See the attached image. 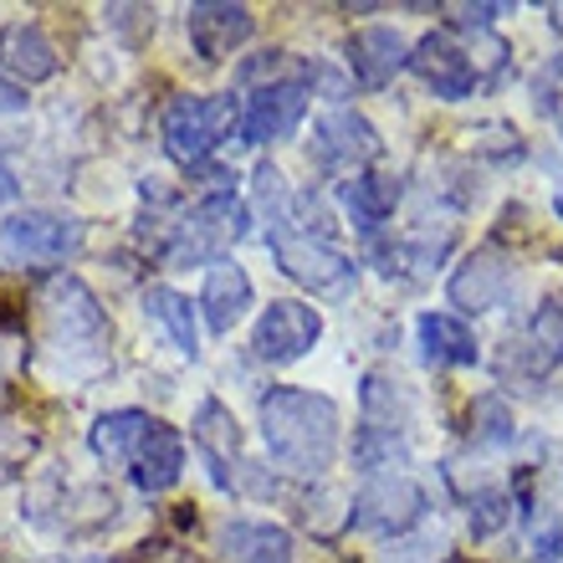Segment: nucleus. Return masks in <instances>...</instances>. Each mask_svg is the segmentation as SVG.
I'll use <instances>...</instances> for the list:
<instances>
[{
  "instance_id": "f257e3e1",
  "label": "nucleus",
  "mask_w": 563,
  "mask_h": 563,
  "mask_svg": "<svg viewBox=\"0 0 563 563\" xmlns=\"http://www.w3.org/2000/svg\"><path fill=\"white\" fill-rule=\"evenodd\" d=\"M262 435L287 472L318 476L339 451V410L312 389H272L262 400Z\"/></svg>"
},
{
  "instance_id": "f03ea898",
  "label": "nucleus",
  "mask_w": 563,
  "mask_h": 563,
  "mask_svg": "<svg viewBox=\"0 0 563 563\" xmlns=\"http://www.w3.org/2000/svg\"><path fill=\"white\" fill-rule=\"evenodd\" d=\"M231 129H241L236 98L216 92V98H175L164 108V148L175 154L185 169L206 164L216 148L231 139Z\"/></svg>"
},
{
  "instance_id": "7ed1b4c3",
  "label": "nucleus",
  "mask_w": 563,
  "mask_h": 563,
  "mask_svg": "<svg viewBox=\"0 0 563 563\" xmlns=\"http://www.w3.org/2000/svg\"><path fill=\"white\" fill-rule=\"evenodd\" d=\"M246 236V206H241L231 190H216L206 195L200 206L185 216L179 225V236L169 241V267H195V262H210V256H221L231 241Z\"/></svg>"
},
{
  "instance_id": "20e7f679",
  "label": "nucleus",
  "mask_w": 563,
  "mask_h": 563,
  "mask_svg": "<svg viewBox=\"0 0 563 563\" xmlns=\"http://www.w3.org/2000/svg\"><path fill=\"white\" fill-rule=\"evenodd\" d=\"M88 236V225L77 216H57V210H21L0 225V246L11 262H26V267H42V262H62L73 256Z\"/></svg>"
},
{
  "instance_id": "39448f33",
  "label": "nucleus",
  "mask_w": 563,
  "mask_h": 563,
  "mask_svg": "<svg viewBox=\"0 0 563 563\" xmlns=\"http://www.w3.org/2000/svg\"><path fill=\"white\" fill-rule=\"evenodd\" d=\"M272 252H277L282 272L302 287H312L318 297H349L354 292V262L339 252V246H328L318 236H292V231H272Z\"/></svg>"
},
{
  "instance_id": "423d86ee",
  "label": "nucleus",
  "mask_w": 563,
  "mask_h": 563,
  "mask_svg": "<svg viewBox=\"0 0 563 563\" xmlns=\"http://www.w3.org/2000/svg\"><path fill=\"white\" fill-rule=\"evenodd\" d=\"M318 339H323V318L308 302H272L252 328V349L267 364H297L302 354H312Z\"/></svg>"
},
{
  "instance_id": "0eeeda50",
  "label": "nucleus",
  "mask_w": 563,
  "mask_h": 563,
  "mask_svg": "<svg viewBox=\"0 0 563 563\" xmlns=\"http://www.w3.org/2000/svg\"><path fill=\"white\" fill-rule=\"evenodd\" d=\"M308 113V82L302 77H272L246 98V113H241V139L246 144H272V139H287Z\"/></svg>"
},
{
  "instance_id": "6e6552de",
  "label": "nucleus",
  "mask_w": 563,
  "mask_h": 563,
  "mask_svg": "<svg viewBox=\"0 0 563 563\" xmlns=\"http://www.w3.org/2000/svg\"><path fill=\"white\" fill-rule=\"evenodd\" d=\"M426 512V492L410 476H374L354 497V522L364 533H405Z\"/></svg>"
},
{
  "instance_id": "1a4fd4ad",
  "label": "nucleus",
  "mask_w": 563,
  "mask_h": 563,
  "mask_svg": "<svg viewBox=\"0 0 563 563\" xmlns=\"http://www.w3.org/2000/svg\"><path fill=\"white\" fill-rule=\"evenodd\" d=\"M312 154L328 169H358V164L379 159V134H374V123L364 113L333 108V113L312 123Z\"/></svg>"
},
{
  "instance_id": "9d476101",
  "label": "nucleus",
  "mask_w": 563,
  "mask_h": 563,
  "mask_svg": "<svg viewBox=\"0 0 563 563\" xmlns=\"http://www.w3.org/2000/svg\"><path fill=\"white\" fill-rule=\"evenodd\" d=\"M185 31H190V46L206 62L231 57L241 42H252L256 15L246 5H225V0H200L185 11Z\"/></svg>"
},
{
  "instance_id": "9b49d317",
  "label": "nucleus",
  "mask_w": 563,
  "mask_h": 563,
  "mask_svg": "<svg viewBox=\"0 0 563 563\" xmlns=\"http://www.w3.org/2000/svg\"><path fill=\"white\" fill-rule=\"evenodd\" d=\"M410 67H416L420 77H426V88L435 92V98H445V103H461V98H472V88L482 82L476 77V62L461 52L445 31H430L426 42L410 52Z\"/></svg>"
},
{
  "instance_id": "f8f14e48",
  "label": "nucleus",
  "mask_w": 563,
  "mask_h": 563,
  "mask_svg": "<svg viewBox=\"0 0 563 563\" xmlns=\"http://www.w3.org/2000/svg\"><path fill=\"white\" fill-rule=\"evenodd\" d=\"M46 318H52V339L57 343H103L108 318L98 308V297L77 277H57L46 287Z\"/></svg>"
},
{
  "instance_id": "ddd939ff",
  "label": "nucleus",
  "mask_w": 563,
  "mask_h": 563,
  "mask_svg": "<svg viewBox=\"0 0 563 563\" xmlns=\"http://www.w3.org/2000/svg\"><path fill=\"white\" fill-rule=\"evenodd\" d=\"M445 292L466 312L497 308V302H507V292H512V262H503V256H492V252L466 256V262L451 272V287H445Z\"/></svg>"
},
{
  "instance_id": "4468645a",
  "label": "nucleus",
  "mask_w": 563,
  "mask_h": 563,
  "mask_svg": "<svg viewBox=\"0 0 563 563\" xmlns=\"http://www.w3.org/2000/svg\"><path fill=\"white\" fill-rule=\"evenodd\" d=\"M129 466H134V482L144 492H169L179 482V472H185V435H179L175 426L154 420V426L144 430V441L134 445Z\"/></svg>"
},
{
  "instance_id": "2eb2a0df",
  "label": "nucleus",
  "mask_w": 563,
  "mask_h": 563,
  "mask_svg": "<svg viewBox=\"0 0 563 563\" xmlns=\"http://www.w3.org/2000/svg\"><path fill=\"white\" fill-rule=\"evenodd\" d=\"M349 67H354V77L364 88H385L400 67H410V46H405L400 31L364 26L349 36Z\"/></svg>"
},
{
  "instance_id": "dca6fc26",
  "label": "nucleus",
  "mask_w": 563,
  "mask_h": 563,
  "mask_svg": "<svg viewBox=\"0 0 563 563\" xmlns=\"http://www.w3.org/2000/svg\"><path fill=\"white\" fill-rule=\"evenodd\" d=\"M195 451L206 456L216 487H231L236 482V466H241V435H236V420L225 410L221 400H206L200 416H195Z\"/></svg>"
},
{
  "instance_id": "f3484780",
  "label": "nucleus",
  "mask_w": 563,
  "mask_h": 563,
  "mask_svg": "<svg viewBox=\"0 0 563 563\" xmlns=\"http://www.w3.org/2000/svg\"><path fill=\"white\" fill-rule=\"evenodd\" d=\"M200 308H206V323L216 328V333H231V328L246 318V308H252V277H246L236 262L210 267L206 287H200Z\"/></svg>"
},
{
  "instance_id": "a211bd4d",
  "label": "nucleus",
  "mask_w": 563,
  "mask_h": 563,
  "mask_svg": "<svg viewBox=\"0 0 563 563\" xmlns=\"http://www.w3.org/2000/svg\"><path fill=\"white\" fill-rule=\"evenodd\" d=\"M0 67L15 73L21 82H46L57 73V46L46 42L42 26H26V21L0 26Z\"/></svg>"
},
{
  "instance_id": "6ab92c4d",
  "label": "nucleus",
  "mask_w": 563,
  "mask_h": 563,
  "mask_svg": "<svg viewBox=\"0 0 563 563\" xmlns=\"http://www.w3.org/2000/svg\"><path fill=\"white\" fill-rule=\"evenodd\" d=\"M221 559L225 563H292V538L272 522H225L221 528Z\"/></svg>"
},
{
  "instance_id": "aec40b11",
  "label": "nucleus",
  "mask_w": 563,
  "mask_h": 563,
  "mask_svg": "<svg viewBox=\"0 0 563 563\" xmlns=\"http://www.w3.org/2000/svg\"><path fill=\"white\" fill-rule=\"evenodd\" d=\"M395 206H400V179L395 175L374 169V175H354L343 185V210H349V221L358 231H379L395 216Z\"/></svg>"
},
{
  "instance_id": "412c9836",
  "label": "nucleus",
  "mask_w": 563,
  "mask_h": 563,
  "mask_svg": "<svg viewBox=\"0 0 563 563\" xmlns=\"http://www.w3.org/2000/svg\"><path fill=\"white\" fill-rule=\"evenodd\" d=\"M420 354L426 364H451V369H466L476 364V333L466 323H456L451 312H420Z\"/></svg>"
},
{
  "instance_id": "4be33fe9",
  "label": "nucleus",
  "mask_w": 563,
  "mask_h": 563,
  "mask_svg": "<svg viewBox=\"0 0 563 563\" xmlns=\"http://www.w3.org/2000/svg\"><path fill=\"white\" fill-rule=\"evenodd\" d=\"M144 312L154 318V323L169 333V343H175L179 354H200V333H195V312H190V297H179L175 287H148L144 292Z\"/></svg>"
},
{
  "instance_id": "5701e85b",
  "label": "nucleus",
  "mask_w": 563,
  "mask_h": 563,
  "mask_svg": "<svg viewBox=\"0 0 563 563\" xmlns=\"http://www.w3.org/2000/svg\"><path fill=\"white\" fill-rule=\"evenodd\" d=\"M148 426H154V416H144V410H113L92 426V451L108 461H129Z\"/></svg>"
},
{
  "instance_id": "b1692460",
  "label": "nucleus",
  "mask_w": 563,
  "mask_h": 563,
  "mask_svg": "<svg viewBox=\"0 0 563 563\" xmlns=\"http://www.w3.org/2000/svg\"><path fill=\"white\" fill-rule=\"evenodd\" d=\"M354 461L364 466V472H389L395 476V466H405V441L395 435V430H379V426H364L354 441Z\"/></svg>"
},
{
  "instance_id": "393cba45",
  "label": "nucleus",
  "mask_w": 563,
  "mask_h": 563,
  "mask_svg": "<svg viewBox=\"0 0 563 563\" xmlns=\"http://www.w3.org/2000/svg\"><path fill=\"white\" fill-rule=\"evenodd\" d=\"M528 343L538 349V369H553L563 364V302H538L533 323H528Z\"/></svg>"
},
{
  "instance_id": "a878e982",
  "label": "nucleus",
  "mask_w": 563,
  "mask_h": 563,
  "mask_svg": "<svg viewBox=\"0 0 563 563\" xmlns=\"http://www.w3.org/2000/svg\"><path fill=\"white\" fill-rule=\"evenodd\" d=\"M472 435L482 445H507L512 441V410H507L503 395H482L472 405Z\"/></svg>"
},
{
  "instance_id": "bb28decb",
  "label": "nucleus",
  "mask_w": 563,
  "mask_h": 563,
  "mask_svg": "<svg viewBox=\"0 0 563 563\" xmlns=\"http://www.w3.org/2000/svg\"><path fill=\"white\" fill-rule=\"evenodd\" d=\"M503 522H507V497L503 492H487V497L472 507V528L476 533H492V528H503Z\"/></svg>"
},
{
  "instance_id": "cd10ccee",
  "label": "nucleus",
  "mask_w": 563,
  "mask_h": 563,
  "mask_svg": "<svg viewBox=\"0 0 563 563\" xmlns=\"http://www.w3.org/2000/svg\"><path fill=\"white\" fill-rule=\"evenodd\" d=\"M21 328H26V297L0 282V333H21Z\"/></svg>"
},
{
  "instance_id": "c85d7f7f",
  "label": "nucleus",
  "mask_w": 563,
  "mask_h": 563,
  "mask_svg": "<svg viewBox=\"0 0 563 563\" xmlns=\"http://www.w3.org/2000/svg\"><path fill=\"white\" fill-rule=\"evenodd\" d=\"M134 563H200L190 549H179V543H139Z\"/></svg>"
},
{
  "instance_id": "c756f323",
  "label": "nucleus",
  "mask_w": 563,
  "mask_h": 563,
  "mask_svg": "<svg viewBox=\"0 0 563 563\" xmlns=\"http://www.w3.org/2000/svg\"><path fill=\"white\" fill-rule=\"evenodd\" d=\"M451 26H466V31H482L492 26V15H503V5H451Z\"/></svg>"
},
{
  "instance_id": "7c9ffc66",
  "label": "nucleus",
  "mask_w": 563,
  "mask_h": 563,
  "mask_svg": "<svg viewBox=\"0 0 563 563\" xmlns=\"http://www.w3.org/2000/svg\"><path fill=\"white\" fill-rule=\"evenodd\" d=\"M21 108H26V88L0 73V113H21Z\"/></svg>"
},
{
  "instance_id": "2f4dec72",
  "label": "nucleus",
  "mask_w": 563,
  "mask_h": 563,
  "mask_svg": "<svg viewBox=\"0 0 563 563\" xmlns=\"http://www.w3.org/2000/svg\"><path fill=\"white\" fill-rule=\"evenodd\" d=\"M0 200H15V179H11V169H0Z\"/></svg>"
},
{
  "instance_id": "473e14b6",
  "label": "nucleus",
  "mask_w": 563,
  "mask_h": 563,
  "mask_svg": "<svg viewBox=\"0 0 563 563\" xmlns=\"http://www.w3.org/2000/svg\"><path fill=\"white\" fill-rule=\"evenodd\" d=\"M553 210H559V216H563V190H559V200H553Z\"/></svg>"
},
{
  "instance_id": "72a5a7b5",
  "label": "nucleus",
  "mask_w": 563,
  "mask_h": 563,
  "mask_svg": "<svg viewBox=\"0 0 563 563\" xmlns=\"http://www.w3.org/2000/svg\"><path fill=\"white\" fill-rule=\"evenodd\" d=\"M451 563H472V559H451Z\"/></svg>"
}]
</instances>
